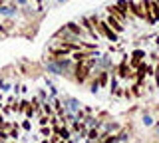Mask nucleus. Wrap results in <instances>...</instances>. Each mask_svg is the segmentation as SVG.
Masks as SVG:
<instances>
[{"mask_svg": "<svg viewBox=\"0 0 159 143\" xmlns=\"http://www.w3.org/2000/svg\"><path fill=\"white\" fill-rule=\"evenodd\" d=\"M98 30H99V34L107 36L111 42H116V40H117V32H116V30H111L107 22H98Z\"/></svg>", "mask_w": 159, "mask_h": 143, "instance_id": "nucleus-1", "label": "nucleus"}, {"mask_svg": "<svg viewBox=\"0 0 159 143\" xmlns=\"http://www.w3.org/2000/svg\"><path fill=\"white\" fill-rule=\"evenodd\" d=\"M92 56H96V54H93V50H88V52H80V50H76L72 54V58L76 62H86L88 58H92Z\"/></svg>", "mask_w": 159, "mask_h": 143, "instance_id": "nucleus-2", "label": "nucleus"}, {"mask_svg": "<svg viewBox=\"0 0 159 143\" xmlns=\"http://www.w3.org/2000/svg\"><path fill=\"white\" fill-rule=\"evenodd\" d=\"M106 22L109 24V28H111V30H116L117 34H119V32H123V26H121V22H119L116 16H111V14H109V18H107Z\"/></svg>", "mask_w": 159, "mask_h": 143, "instance_id": "nucleus-3", "label": "nucleus"}, {"mask_svg": "<svg viewBox=\"0 0 159 143\" xmlns=\"http://www.w3.org/2000/svg\"><path fill=\"white\" fill-rule=\"evenodd\" d=\"M107 12L111 14V16H116L119 22H123V20H125V16H127L125 12H121V10L117 8V4H116V6H107Z\"/></svg>", "mask_w": 159, "mask_h": 143, "instance_id": "nucleus-4", "label": "nucleus"}, {"mask_svg": "<svg viewBox=\"0 0 159 143\" xmlns=\"http://www.w3.org/2000/svg\"><path fill=\"white\" fill-rule=\"evenodd\" d=\"M143 56H145V52H141V50H135V52H133V58H131V66H133V68H137L139 64H141Z\"/></svg>", "mask_w": 159, "mask_h": 143, "instance_id": "nucleus-5", "label": "nucleus"}, {"mask_svg": "<svg viewBox=\"0 0 159 143\" xmlns=\"http://www.w3.org/2000/svg\"><path fill=\"white\" fill-rule=\"evenodd\" d=\"M66 28H68V32H72V34H74V36H82V34H84L82 26H78V24H74V22L66 24Z\"/></svg>", "mask_w": 159, "mask_h": 143, "instance_id": "nucleus-6", "label": "nucleus"}, {"mask_svg": "<svg viewBox=\"0 0 159 143\" xmlns=\"http://www.w3.org/2000/svg\"><path fill=\"white\" fill-rule=\"evenodd\" d=\"M117 8H119L121 12L127 14V10H129V2H127V0H119V2H117Z\"/></svg>", "mask_w": 159, "mask_h": 143, "instance_id": "nucleus-7", "label": "nucleus"}, {"mask_svg": "<svg viewBox=\"0 0 159 143\" xmlns=\"http://www.w3.org/2000/svg\"><path fill=\"white\" fill-rule=\"evenodd\" d=\"M58 135H60V139H68V137H70V131L62 127V129H58Z\"/></svg>", "mask_w": 159, "mask_h": 143, "instance_id": "nucleus-8", "label": "nucleus"}, {"mask_svg": "<svg viewBox=\"0 0 159 143\" xmlns=\"http://www.w3.org/2000/svg\"><path fill=\"white\" fill-rule=\"evenodd\" d=\"M107 83V72H103L102 76H99V82H98V86H106Z\"/></svg>", "mask_w": 159, "mask_h": 143, "instance_id": "nucleus-9", "label": "nucleus"}, {"mask_svg": "<svg viewBox=\"0 0 159 143\" xmlns=\"http://www.w3.org/2000/svg\"><path fill=\"white\" fill-rule=\"evenodd\" d=\"M8 137H12V139H16V137H18V127L16 125H14V129L8 133Z\"/></svg>", "mask_w": 159, "mask_h": 143, "instance_id": "nucleus-10", "label": "nucleus"}, {"mask_svg": "<svg viewBox=\"0 0 159 143\" xmlns=\"http://www.w3.org/2000/svg\"><path fill=\"white\" fill-rule=\"evenodd\" d=\"M6 139H8V133L4 129H0V141H6Z\"/></svg>", "mask_w": 159, "mask_h": 143, "instance_id": "nucleus-11", "label": "nucleus"}, {"mask_svg": "<svg viewBox=\"0 0 159 143\" xmlns=\"http://www.w3.org/2000/svg\"><path fill=\"white\" fill-rule=\"evenodd\" d=\"M88 139H98V131H89V135H88Z\"/></svg>", "mask_w": 159, "mask_h": 143, "instance_id": "nucleus-12", "label": "nucleus"}, {"mask_svg": "<svg viewBox=\"0 0 159 143\" xmlns=\"http://www.w3.org/2000/svg\"><path fill=\"white\" fill-rule=\"evenodd\" d=\"M22 127H24V129L28 131V129H30V121H24V123H22Z\"/></svg>", "mask_w": 159, "mask_h": 143, "instance_id": "nucleus-13", "label": "nucleus"}, {"mask_svg": "<svg viewBox=\"0 0 159 143\" xmlns=\"http://www.w3.org/2000/svg\"><path fill=\"white\" fill-rule=\"evenodd\" d=\"M2 121H4V117H2V115H0V125H2Z\"/></svg>", "mask_w": 159, "mask_h": 143, "instance_id": "nucleus-14", "label": "nucleus"}, {"mask_svg": "<svg viewBox=\"0 0 159 143\" xmlns=\"http://www.w3.org/2000/svg\"><path fill=\"white\" fill-rule=\"evenodd\" d=\"M2 4H4V0H0V6H2Z\"/></svg>", "mask_w": 159, "mask_h": 143, "instance_id": "nucleus-15", "label": "nucleus"}, {"mask_svg": "<svg viewBox=\"0 0 159 143\" xmlns=\"http://www.w3.org/2000/svg\"><path fill=\"white\" fill-rule=\"evenodd\" d=\"M157 2H159V0H157Z\"/></svg>", "mask_w": 159, "mask_h": 143, "instance_id": "nucleus-16", "label": "nucleus"}]
</instances>
